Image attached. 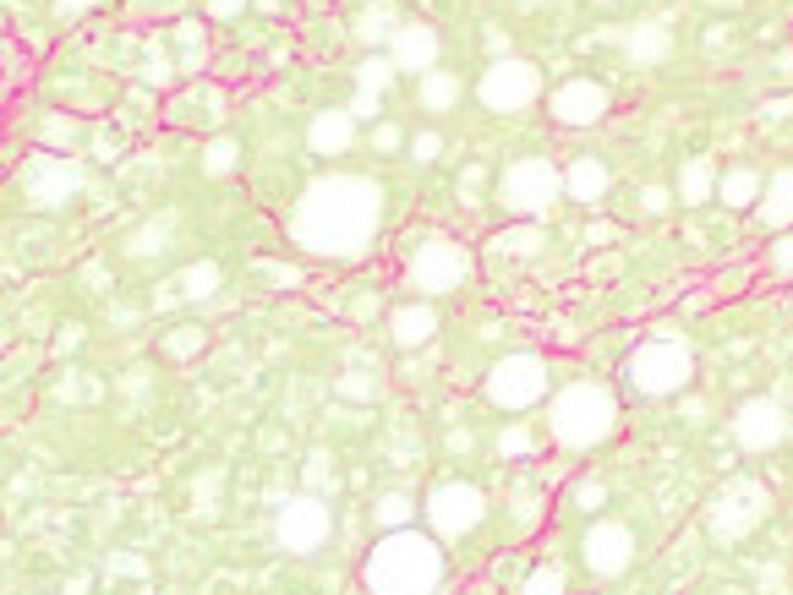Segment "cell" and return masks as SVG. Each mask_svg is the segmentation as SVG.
Instances as JSON below:
<instances>
[{"label":"cell","mask_w":793,"mask_h":595,"mask_svg":"<svg viewBox=\"0 0 793 595\" xmlns=\"http://www.w3.org/2000/svg\"><path fill=\"white\" fill-rule=\"evenodd\" d=\"M378 230H383V191L372 175H345V169L317 175L291 208V241L307 257H328V263L367 257Z\"/></svg>","instance_id":"cell-1"},{"label":"cell","mask_w":793,"mask_h":595,"mask_svg":"<svg viewBox=\"0 0 793 595\" xmlns=\"http://www.w3.org/2000/svg\"><path fill=\"white\" fill-rule=\"evenodd\" d=\"M372 595H433L444 585V541L433 530H383L361 563Z\"/></svg>","instance_id":"cell-2"},{"label":"cell","mask_w":793,"mask_h":595,"mask_svg":"<svg viewBox=\"0 0 793 595\" xmlns=\"http://www.w3.org/2000/svg\"><path fill=\"white\" fill-rule=\"evenodd\" d=\"M619 432V399L602 383H569L547 399V438L564 453H591Z\"/></svg>","instance_id":"cell-3"},{"label":"cell","mask_w":793,"mask_h":595,"mask_svg":"<svg viewBox=\"0 0 793 595\" xmlns=\"http://www.w3.org/2000/svg\"><path fill=\"white\" fill-rule=\"evenodd\" d=\"M624 377H630L640 394H651V399H673V394L689 388V377H695V355H689V344L667 328L662 339H645V344L634 350L630 366H624Z\"/></svg>","instance_id":"cell-4"},{"label":"cell","mask_w":793,"mask_h":595,"mask_svg":"<svg viewBox=\"0 0 793 595\" xmlns=\"http://www.w3.org/2000/svg\"><path fill=\"white\" fill-rule=\"evenodd\" d=\"M481 394H487V405H498V410H531V405H542V399L553 394V372H547L542 355L514 350V355H498V361L487 366Z\"/></svg>","instance_id":"cell-5"},{"label":"cell","mask_w":793,"mask_h":595,"mask_svg":"<svg viewBox=\"0 0 793 595\" xmlns=\"http://www.w3.org/2000/svg\"><path fill=\"white\" fill-rule=\"evenodd\" d=\"M466 279H471V252L455 235H427L405 263V285L422 300L455 296V290H466Z\"/></svg>","instance_id":"cell-6"},{"label":"cell","mask_w":793,"mask_h":595,"mask_svg":"<svg viewBox=\"0 0 793 595\" xmlns=\"http://www.w3.org/2000/svg\"><path fill=\"white\" fill-rule=\"evenodd\" d=\"M476 99H481L487 115H520V110H531L542 99V66L520 60V55H498L476 77Z\"/></svg>","instance_id":"cell-7"},{"label":"cell","mask_w":793,"mask_h":595,"mask_svg":"<svg viewBox=\"0 0 793 595\" xmlns=\"http://www.w3.org/2000/svg\"><path fill=\"white\" fill-rule=\"evenodd\" d=\"M767 514H772V492L761 481L739 475L706 503V536L711 541H745L750 530L767 525Z\"/></svg>","instance_id":"cell-8"},{"label":"cell","mask_w":793,"mask_h":595,"mask_svg":"<svg viewBox=\"0 0 793 595\" xmlns=\"http://www.w3.org/2000/svg\"><path fill=\"white\" fill-rule=\"evenodd\" d=\"M498 197H503L509 213H520L531 224V219L553 213V202L564 197V169L553 158H514L498 180Z\"/></svg>","instance_id":"cell-9"},{"label":"cell","mask_w":793,"mask_h":595,"mask_svg":"<svg viewBox=\"0 0 793 595\" xmlns=\"http://www.w3.org/2000/svg\"><path fill=\"white\" fill-rule=\"evenodd\" d=\"M422 519L438 541H460L487 525V492L471 481H438L427 497H422Z\"/></svg>","instance_id":"cell-10"},{"label":"cell","mask_w":793,"mask_h":595,"mask_svg":"<svg viewBox=\"0 0 793 595\" xmlns=\"http://www.w3.org/2000/svg\"><path fill=\"white\" fill-rule=\"evenodd\" d=\"M274 536H280V547L296 552V558L323 552V547L334 541V508H328V497H323V492H296V497H285L280 514H274Z\"/></svg>","instance_id":"cell-11"},{"label":"cell","mask_w":793,"mask_h":595,"mask_svg":"<svg viewBox=\"0 0 793 595\" xmlns=\"http://www.w3.org/2000/svg\"><path fill=\"white\" fill-rule=\"evenodd\" d=\"M88 186V169L72 158V153H50L39 148L28 164H22V197H28V208H66L77 191Z\"/></svg>","instance_id":"cell-12"},{"label":"cell","mask_w":793,"mask_h":595,"mask_svg":"<svg viewBox=\"0 0 793 595\" xmlns=\"http://www.w3.org/2000/svg\"><path fill=\"white\" fill-rule=\"evenodd\" d=\"M728 432H734V443L745 448V453H772V448H783V438H789V410H783V399L756 394V399H745V405L734 410Z\"/></svg>","instance_id":"cell-13"},{"label":"cell","mask_w":793,"mask_h":595,"mask_svg":"<svg viewBox=\"0 0 793 595\" xmlns=\"http://www.w3.org/2000/svg\"><path fill=\"white\" fill-rule=\"evenodd\" d=\"M580 558L597 580H619L634 569V530L624 519H597L586 536H580Z\"/></svg>","instance_id":"cell-14"},{"label":"cell","mask_w":793,"mask_h":595,"mask_svg":"<svg viewBox=\"0 0 793 595\" xmlns=\"http://www.w3.org/2000/svg\"><path fill=\"white\" fill-rule=\"evenodd\" d=\"M608 104H613V93H608L597 77H569V82H558L553 99H547L553 121H558V126H575V132L597 126V121L608 115Z\"/></svg>","instance_id":"cell-15"},{"label":"cell","mask_w":793,"mask_h":595,"mask_svg":"<svg viewBox=\"0 0 793 595\" xmlns=\"http://www.w3.org/2000/svg\"><path fill=\"white\" fill-rule=\"evenodd\" d=\"M383 55L394 60V71H405V77H427V71H438L444 38H438V27H433V22H400Z\"/></svg>","instance_id":"cell-16"},{"label":"cell","mask_w":793,"mask_h":595,"mask_svg":"<svg viewBox=\"0 0 793 595\" xmlns=\"http://www.w3.org/2000/svg\"><path fill=\"white\" fill-rule=\"evenodd\" d=\"M433 333H438V306L433 300H400L389 311V339L400 350H422V344H433Z\"/></svg>","instance_id":"cell-17"},{"label":"cell","mask_w":793,"mask_h":595,"mask_svg":"<svg viewBox=\"0 0 793 595\" xmlns=\"http://www.w3.org/2000/svg\"><path fill=\"white\" fill-rule=\"evenodd\" d=\"M356 143V115L350 110H317L313 126H307V148L317 158H339V153H350Z\"/></svg>","instance_id":"cell-18"},{"label":"cell","mask_w":793,"mask_h":595,"mask_svg":"<svg viewBox=\"0 0 793 595\" xmlns=\"http://www.w3.org/2000/svg\"><path fill=\"white\" fill-rule=\"evenodd\" d=\"M756 224H767V230H778V235L793 230V164L767 180V191H761V202H756Z\"/></svg>","instance_id":"cell-19"},{"label":"cell","mask_w":793,"mask_h":595,"mask_svg":"<svg viewBox=\"0 0 793 595\" xmlns=\"http://www.w3.org/2000/svg\"><path fill=\"white\" fill-rule=\"evenodd\" d=\"M624 55L634 66H662L673 55V27L667 22H634L624 33Z\"/></svg>","instance_id":"cell-20"},{"label":"cell","mask_w":793,"mask_h":595,"mask_svg":"<svg viewBox=\"0 0 793 595\" xmlns=\"http://www.w3.org/2000/svg\"><path fill=\"white\" fill-rule=\"evenodd\" d=\"M761 191H767V175L756 164H728L717 175V202L723 208H750V202H761Z\"/></svg>","instance_id":"cell-21"},{"label":"cell","mask_w":793,"mask_h":595,"mask_svg":"<svg viewBox=\"0 0 793 595\" xmlns=\"http://www.w3.org/2000/svg\"><path fill=\"white\" fill-rule=\"evenodd\" d=\"M405 16H400V5L394 0H372V5H361L356 11V44H367V49H389V38H394V27H400Z\"/></svg>","instance_id":"cell-22"},{"label":"cell","mask_w":793,"mask_h":595,"mask_svg":"<svg viewBox=\"0 0 793 595\" xmlns=\"http://www.w3.org/2000/svg\"><path fill=\"white\" fill-rule=\"evenodd\" d=\"M608 186H613V175H608L602 158H575V164L564 169V191H569L575 202H602Z\"/></svg>","instance_id":"cell-23"},{"label":"cell","mask_w":793,"mask_h":595,"mask_svg":"<svg viewBox=\"0 0 793 595\" xmlns=\"http://www.w3.org/2000/svg\"><path fill=\"white\" fill-rule=\"evenodd\" d=\"M717 164L711 158H684V169H678V202L684 208H706V197H717Z\"/></svg>","instance_id":"cell-24"},{"label":"cell","mask_w":793,"mask_h":595,"mask_svg":"<svg viewBox=\"0 0 793 595\" xmlns=\"http://www.w3.org/2000/svg\"><path fill=\"white\" fill-rule=\"evenodd\" d=\"M175 230H181V213H175V208H164V213H154L149 224H138V230H132L127 252H132V257H159V252L175 241Z\"/></svg>","instance_id":"cell-25"},{"label":"cell","mask_w":793,"mask_h":595,"mask_svg":"<svg viewBox=\"0 0 793 595\" xmlns=\"http://www.w3.org/2000/svg\"><path fill=\"white\" fill-rule=\"evenodd\" d=\"M492 252L498 257H542L547 252V230L542 224H514V230H503L492 241Z\"/></svg>","instance_id":"cell-26"},{"label":"cell","mask_w":793,"mask_h":595,"mask_svg":"<svg viewBox=\"0 0 793 595\" xmlns=\"http://www.w3.org/2000/svg\"><path fill=\"white\" fill-rule=\"evenodd\" d=\"M460 93H466V88H460L455 71H427V77H422V104H427L433 115H449V110L460 104Z\"/></svg>","instance_id":"cell-27"},{"label":"cell","mask_w":793,"mask_h":595,"mask_svg":"<svg viewBox=\"0 0 793 595\" xmlns=\"http://www.w3.org/2000/svg\"><path fill=\"white\" fill-rule=\"evenodd\" d=\"M219 285H225L219 263H192V268H181V279H175L181 300H214V290H219Z\"/></svg>","instance_id":"cell-28"},{"label":"cell","mask_w":793,"mask_h":595,"mask_svg":"<svg viewBox=\"0 0 793 595\" xmlns=\"http://www.w3.org/2000/svg\"><path fill=\"white\" fill-rule=\"evenodd\" d=\"M372 514H378V525H383V530H411V519L422 514V503H416V497H405V492H383Z\"/></svg>","instance_id":"cell-29"},{"label":"cell","mask_w":793,"mask_h":595,"mask_svg":"<svg viewBox=\"0 0 793 595\" xmlns=\"http://www.w3.org/2000/svg\"><path fill=\"white\" fill-rule=\"evenodd\" d=\"M77 137H83V126H77L72 115H44V121H39V148L72 153L77 148Z\"/></svg>","instance_id":"cell-30"},{"label":"cell","mask_w":793,"mask_h":595,"mask_svg":"<svg viewBox=\"0 0 793 595\" xmlns=\"http://www.w3.org/2000/svg\"><path fill=\"white\" fill-rule=\"evenodd\" d=\"M236 164H241V143L236 137H208L203 143V175H236Z\"/></svg>","instance_id":"cell-31"},{"label":"cell","mask_w":793,"mask_h":595,"mask_svg":"<svg viewBox=\"0 0 793 595\" xmlns=\"http://www.w3.org/2000/svg\"><path fill=\"white\" fill-rule=\"evenodd\" d=\"M394 77H400V71H394L389 55H367V60L356 66V88H361V93H378V99H383V88H389Z\"/></svg>","instance_id":"cell-32"},{"label":"cell","mask_w":793,"mask_h":595,"mask_svg":"<svg viewBox=\"0 0 793 595\" xmlns=\"http://www.w3.org/2000/svg\"><path fill=\"white\" fill-rule=\"evenodd\" d=\"M536 448H542V438H536L525 421H509V427L498 432V453H503V459H531Z\"/></svg>","instance_id":"cell-33"},{"label":"cell","mask_w":793,"mask_h":595,"mask_svg":"<svg viewBox=\"0 0 793 595\" xmlns=\"http://www.w3.org/2000/svg\"><path fill=\"white\" fill-rule=\"evenodd\" d=\"M203 344H208V339H203V328H197V322H181V328H170V333H164V355H170V361H192Z\"/></svg>","instance_id":"cell-34"},{"label":"cell","mask_w":793,"mask_h":595,"mask_svg":"<svg viewBox=\"0 0 793 595\" xmlns=\"http://www.w3.org/2000/svg\"><path fill=\"white\" fill-rule=\"evenodd\" d=\"M520 595H564V569H558V563L531 569V574H525V585H520Z\"/></svg>","instance_id":"cell-35"},{"label":"cell","mask_w":793,"mask_h":595,"mask_svg":"<svg viewBox=\"0 0 793 595\" xmlns=\"http://www.w3.org/2000/svg\"><path fill=\"white\" fill-rule=\"evenodd\" d=\"M767 263H772V274H793V230H783V235L772 241Z\"/></svg>","instance_id":"cell-36"},{"label":"cell","mask_w":793,"mask_h":595,"mask_svg":"<svg viewBox=\"0 0 793 595\" xmlns=\"http://www.w3.org/2000/svg\"><path fill=\"white\" fill-rule=\"evenodd\" d=\"M258 274H263L269 285H285V290L302 285V268H291V263H258Z\"/></svg>","instance_id":"cell-37"},{"label":"cell","mask_w":793,"mask_h":595,"mask_svg":"<svg viewBox=\"0 0 793 595\" xmlns=\"http://www.w3.org/2000/svg\"><path fill=\"white\" fill-rule=\"evenodd\" d=\"M438 153H444V137H438V132H416V137H411V158H416V164H433Z\"/></svg>","instance_id":"cell-38"},{"label":"cell","mask_w":793,"mask_h":595,"mask_svg":"<svg viewBox=\"0 0 793 595\" xmlns=\"http://www.w3.org/2000/svg\"><path fill=\"white\" fill-rule=\"evenodd\" d=\"M339 394H345V399H372L378 388H372V377H356V372H350V377H339Z\"/></svg>","instance_id":"cell-39"},{"label":"cell","mask_w":793,"mask_h":595,"mask_svg":"<svg viewBox=\"0 0 793 595\" xmlns=\"http://www.w3.org/2000/svg\"><path fill=\"white\" fill-rule=\"evenodd\" d=\"M575 503H580V508H602V503H608L602 481H580V486H575Z\"/></svg>","instance_id":"cell-40"},{"label":"cell","mask_w":793,"mask_h":595,"mask_svg":"<svg viewBox=\"0 0 793 595\" xmlns=\"http://www.w3.org/2000/svg\"><path fill=\"white\" fill-rule=\"evenodd\" d=\"M345 110H350L356 121H372V115H378V93H361V88H356V99H350Z\"/></svg>","instance_id":"cell-41"},{"label":"cell","mask_w":793,"mask_h":595,"mask_svg":"<svg viewBox=\"0 0 793 595\" xmlns=\"http://www.w3.org/2000/svg\"><path fill=\"white\" fill-rule=\"evenodd\" d=\"M241 11H247V0H208V16H214V22H236Z\"/></svg>","instance_id":"cell-42"},{"label":"cell","mask_w":793,"mask_h":595,"mask_svg":"<svg viewBox=\"0 0 793 595\" xmlns=\"http://www.w3.org/2000/svg\"><path fill=\"white\" fill-rule=\"evenodd\" d=\"M640 202H645V213H667V191H662V186H645Z\"/></svg>","instance_id":"cell-43"},{"label":"cell","mask_w":793,"mask_h":595,"mask_svg":"<svg viewBox=\"0 0 793 595\" xmlns=\"http://www.w3.org/2000/svg\"><path fill=\"white\" fill-rule=\"evenodd\" d=\"M613 235H619V230H613V224H608V219H597V224H591V230H586V241H591V246H608V241H613Z\"/></svg>","instance_id":"cell-44"},{"label":"cell","mask_w":793,"mask_h":595,"mask_svg":"<svg viewBox=\"0 0 793 595\" xmlns=\"http://www.w3.org/2000/svg\"><path fill=\"white\" fill-rule=\"evenodd\" d=\"M378 148H383V153L400 148V126H378Z\"/></svg>","instance_id":"cell-45"},{"label":"cell","mask_w":793,"mask_h":595,"mask_svg":"<svg viewBox=\"0 0 793 595\" xmlns=\"http://www.w3.org/2000/svg\"><path fill=\"white\" fill-rule=\"evenodd\" d=\"M481 38H487V49H498V55H509V38H503V33H498V27H487V33H481Z\"/></svg>","instance_id":"cell-46"},{"label":"cell","mask_w":793,"mask_h":595,"mask_svg":"<svg viewBox=\"0 0 793 595\" xmlns=\"http://www.w3.org/2000/svg\"><path fill=\"white\" fill-rule=\"evenodd\" d=\"M94 0H55V11H88Z\"/></svg>","instance_id":"cell-47"},{"label":"cell","mask_w":793,"mask_h":595,"mask_svg":"<svg viewBox=\"0 0 793 595\" xmlns=\"http://www.w3.org/2000/svg\"><path fill=\"white\" fill-rule=\"evenodd\" d=\"M700 5H717V11H734V5H745V0H700Z\"/></svg>","instance_id":"cell-48"},{"label":"cell","mask_w":793,"mask_h":595,"mask_svg":"<svg viewBox=\"0 0 793 595\" xmlns=\"http://www.w3.org/2000/svg\"><path fill=\"white\" fill-rule=\"evenodd\" d=\"M520 5H542V0H520Z\"/></svg>","instance_id":"cell-49"}]
</instances>
